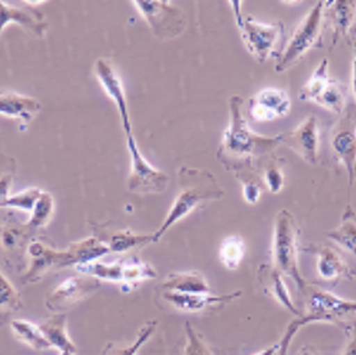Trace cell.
Instances as JSON below:
<instances>
[{
	"label": "cell",
	"instance_id": "cell-1",
	"mask_svg": "<svg viewBox=\"0 0 356 355\" xmlns=\"http://www.w3.org/2000/svg\"><path fill=\"white\" fill-rule=\"evenodd\" d=\"M243 104L240 95L231 96L229 124L223 131L217 152L218 160L234 173L252 170L254 160L274 154L282 145V134L264 136L252 129L243 114Z\"/></svg>",
	"mask_w": 356,
	"mask_h": 355
},
{
	"label": "cell",
	"instance_id": "cell-2",
	"mask_svg": "<svg viewBox=\"0 0 356 355\" xmlns=\"http://www.w3.org/2000/svg\"><path fill=\"white\" fill-rule=\"evenodd\" d=\"M179 181L180 192L174 199L163 224L153 234V242H158L173 225L186 219L202 204L218 201L225 196V190L217 179L207 170L181 167Z\"/></svg>",
	"mask_w": 356,
	"mask_h": 355
},
{
	"label": "cell",
	"instance_id": "cell-3",
	"mask_svg": "<svg viewBox=\"0 0 356 355\" xmlns=\"http://www.w3.org/2000/svg\"><path fill=\"white\" fill-rule=\"evenodd\" d=\"M300 228L296 217L287 209L277 212L272 238L273 266L292 279L300 291L307 288L298 263Z\"/></svg>",
	"mask_w": 356,
	"mask_h": 355
},
{
	"label": "cell",
	"instance_id": "cell-4",
	"mask_svg": "<svg viewBox=\"0 0 356 355\" xmlns=\"http://www.w3.org/2000/svg\"><path fill=\"white\" fill-rule=\"evenodd\" d=\"M325 3L326 1L316 2L293 31L289 41L277 57L275 71L277 74L289 71L312 49L319 45L325 25Z\"/></svg>",
	"mask_w": 356,
	"mask_h": 355
},
{
	"label": "cell",
	"instance_id": "cell-5",
	"mask_svg": "<svg viewBox=\"0 0 356 355\" xmlns=\"http://www.w3.org/2000/svg\"><path fill=\"white\" fill-rule=\"evenodd\" d=\"M232 6L236 27L247 51L254 60L264 63L274 54L275 48L284 35L285 26L282 22L266 23L243 15L240 1L229 2Z\"/></svg>",
	"mask_w": 356,
	"mask_h": 355
},
{
	"label": "cell",
	"instance_id": "cell-6",
	"mask_svg": "<svg viewBox=\"0 0 356 355\" xmlns=\"http://www.w3.org/2000/svg\"><path fill=\"white\" fill-rule=\"evenodd\" d=\"M300 99L316 104L337 115H342L347 108V94L341 83L332 79L329 74V61L322 59L310 79L301 87Z\"/></svg>",
	"mask_w": 356,
	"mask_h": 355
},
{
	"label": "cell",
	"instance_id": "cell-7",
	"mask_svg": "<svg viewBox=\"0 0 356 355\" xmlns=\"http://www.w3.org/2000/svg\"><path fill=\"white\" fill-rule=\"evenodd\" d=\"M158 40L168 41L183 35L187 22L180 8L171 1H134Z\"/></svg>",
	"mask_w": 356,
	"mask_h": 355
},
{
	"label": "cell",
	"instance_id": "cell-8",
	"mask_svg": "<svg viewBox=\"0 0 356 355\" xmlns=\"http://www.w3.org/2000/svg\"><path fill=\"white\" fill-rule=\"evenodd\" d=\"M126 136L127 149L131 156V170L127 179V189L140 195L165 192L168 188L170 177L163 171L153 167L143 156L134 134H127Z\"/></svg>",
	"mask_w": 356,
	"mask_h": 355
},
{
	"label": "cell",
	"instance_id": "cell-9",
	"mask_svg": "<svg viewBox=\"0 0 356 355\" xmlns=\"http://www.w3.org/2000/svg\"><path fill=\"white\" fill-rule=\"evenodd\" d=\"M306 309L312 323H339L356 315V300L343 299L318 288H306Z\"/></svg>",
	"mask_w": 356,
	"mask_h": 355
},
{
	"label": "cell",
	"instance_id": "cell-10",
	"mask_svg": "<svg viewBox=\"0 0 356 355\" xmlns=\"http://www.w3.org/2000/svg\"><path fill=\"white\" fill-rule=\"evenodd\" d=\"M331 147L335 158L344 167L350 188L356 179V108H346L331 133Z\"/></svg>",
	"mask_w": 356,
	"mask_h": 355
},
{
	"label": "cell",
	"instance_id": "cell-11",
	"mask_svg": "<svg viewBox=\"0 0 356 355\" xmlns=\"http://www.w3.org/2000/svg\"><path fill=\"white\" fill-rule=\"evenodd\" d=\"M77 270L95 277L99 281L134 283L154 279L157 274L152 267L141 261H116L110 263H92L76 266Z\"/></svg>",
	"mask_w": 356,
	"mask_h": 355
},
{
	"label": "cell",
	"instance_id": "cell-12",
	"mask_svg": "<svg viewBox=\"0 0 356 355\" xmlns=\"http://www.w3.org/2000/svg\"><path fill=\"white\" fill-rule=\"evenodd\" d=\"M282 134V145L310 165L318 164L321 153V131L316 115L303 119L292 131Z\"/></svg>",
	"mask_w": 356,
	"mask_h": 355
},
{
	"label": "cell",
	"instance_id": "cell-13",
	"mask_svg": "<svg viewBox=\"0 0 356 355\" xmlns=\"http://www.w3.org/2000/svg\"><path fill=\"white\" fill-rule=\"evenodd\" d=\"M292 101L285 90L275 87L264 88L249 100L248 114L258 123H266L284 118L290 113Z\"/></svg>",
	"mask_w": 356,
	"mask_h": 355
},
{
	"label": "cell",
	"instance_id": "cell-14",
	"mask_svg": "<svg viewBox=\"0 0 356 355\" xmlns=\"http://www.w3.org/2000/svg\"><path fill=\"white\" fill-rule=\"evenodd\" d=\"M96 77L102 85L106 94L115 104V107L120 114L122 124L126 135L132 133L131 116H129V103L121 77L110 60L99 59L95 66Z\"/></svg>",
	"mask_w": 356,
	"mask_h": 355
},
{
	"label": "cell",
	"instance_id": "cell-15",
	"mask_svg": "<svg viewBox=\"0 0 356 355\" xmlns=\"http://www.w3.org/2000/svg\"><path fill=\"white\" fill-rule=\"evenodd\" d=\"M243 295L241 291H236L226 295L209 294H186L165 291L163 299L176 309L183 312L197 313L209 309V308L220 307V306L229 304L234 300L238 299Z\"/></svg>",
	"mask_w": 356,
	"mask_h": 355
},
{
	"label": "cell",
	"instance_id": "cell-16",
	"mask_svg": "<svg viewBox=\"0 0 356 355\" xmlns=\"http://www.w3.org/2000/svg\"><path fill=\"white\" fill-rule=\"evenodd\" d=\"M356 18V1L339 0L326 1L325 3V20H328L332 28V50L339 41L348 35Z\"/></svg>",
	"mask_w": 356,
	"mask_h": 355
},
{
	"label": "cell",
	"instance_id": "cell-17",
	"mask_svg": "<svg viewBox=\"0 0 356 355\" xmlns=\"http://www.w3.org/2000/svg\"><path fill=\"white\" fill-rule=\"evenodd\" d=\"M29 251L32 258L31 268L25 276L26 281L29 282L36 281L51 267L72 265V264L75 265L71 250L67 252H56V250H51L41 243L36 242L31 246Z\"/></svg>",
	"mask_w": 356,
	"mask_h": 355
},
{
	"label": "cell",
	"instance_id": "cell-18",
	"mask_svg": "<svg viewBox=\"0 0 356 355\" xmlns=\"http://www.w3.org/2000/svg\"><path fill=\"white\" fill-rule=\"evenodd\" d=\"M1 5V32L5 26L15 23L22 26L29 32L38 36H43L48 28L45 15L38 10L30 8L13 6L4 1H0Z\"/></svg>",
	"mask_w": 356,
	"mask_h": 355
},
{
	"label": "cell",
	"instance_id": "cell-19",
	"mask_svg": "<svg viewBox=\"0 0 356 355\" xmlns=\"http://www.w3.org/2000/svg\"><path fill=\"white\" fill-rule=\"evenodd\" d=\"M41 108L42 106L38 100L19 93L7 92L0 96L1 115L19 120L23 124L31 123Z\"/></svg>",
	"mask_w": 356,
	"mask_h": 355
},
{
	"label": "cell",
	"instance_id": "cell-20",
	"mask_svg": "<svg viewBox=\"0 0 356 355\" xmlns=\"http://www.w3.org/2000/svg\"><path fill=\"white\" fill-rule=\"evenodd\" d=\"M316 256V272L323 281H340L349 274L350 269L341 256L328 245H318L314 249Z\"/></svg>",
	"mask_w": 356,
	"mask_h": 355
},
{
	"label": "cell",
	"instance_id": "cell-21",
	"mask_svg": "<svg viewBox=\"0 0 356 355\" xmlns=\"http://www.w3.org/2000/svg\"><path fill=\"white\" fill-rule=\"evenodd\" d=\"M327 238L345 253L356 258V217L352 207L348 206L341 222L327 233Z\"/></svg>",
	"mask_w": 356,
	"mask_h": 355
},
{
	"label": "cell",
	"instance_id": "cell-22",
	"mask_svg": "<svg viewBox=\"0 0 356 355\" xmlns=\"http://www.w3.org/2000/svg\"><path fill=\"white\" fill-rule=\"evenodd\" d=\"M283 276H284L274 266L272 268H267V271L264 273V286L269 294L274 297L275 302L279 303L282 307L287 310L288 312L293 313V315L300 317L303 315L293 302L292 295H291Z\"/></svg>",
	"mask_w": 356,
	"mask_h": 355
},
{
	"label": "cell",
	"instance_id": "cell-23",
	"mask_svg": "<svg viewBox=\"0 0 356 355\" xmlns=\"http://www.w3.org/2000/svg\"><path fill=\"white\" fill-rule=\"evenodd\" d=\"M165 291L186 292V294H209V282L197 273L170 274L163 283Z\"/></svg>",
	"mask_w": 356,
	"mask_h": 355
},
{
	"label": "cell",
	"instance_id": "cell-24",
	"mask_svg": "<svg viewBox=\"0 0 356 355\" xmlns=\"http://www.w3.org/2000/svg\"><path fill=\"white\" fill-rule=\"evenodd\" d=\"M88 283L86 281L71 277L63 281V283L56 288L49 297L47 305L51 310H60L63 306L72 304L76 302L77 299L81 297L82 294L88 290Z\"/></svg>",
	"mask_w": 356,
	"mask_h": 355
},
{
	"label": "cell",
	"instance_id": "cell-25",
	"mask_svg": "<svg viewBox=\"0 0 356 355\" xmlns=\"http://www.w3.org/2000/svg\"><path fill=\"white\" fill-rule=\"evenodd\" d=\"M11 329L15 338L23 344L36 351H46L54 349L40 326L27 320H15Z\"/></svg>",
	"mask_w": 356,
	"mask_h": 355
},
{
	"label": "cell",
	"instance_id": "cell-26",
	"mask_svg": "<svg viewBox=\"0 0 356 355\" xmlns=\"http://www.w3.org/2000/svg\"><path fill=\"white\" fill-rule=\"evenodd\" d=\"M40 327L54 349L60 352H76L74 342L67 334L66 317L64 315H56Z\"/></svg>",
	"mask_w": 356,
	"mask_h": 355
},
{
	"label": "cell",
	"instance_id": "cell-27",
	"mask_svg": "<svg viewBox=\"0 0 356 355\" xmlns=\"http://www.w3.org/2000/svg\"><path fill=\"white\" fill-rule=\"evenodd\" d=\"M245 242L241 236H228L220 243L219 249L220 263L227 270L235 271L238 269L245 258Z\"/></svg>",
	"mask_w": 356,
	"mask_h": 355
},
{
	"label": "cell",
	"instance_id": "cell-28",
	"mask_svg": "<svg viewBox=\"0 0 356 355\" xmlns=\"http://www.w3.org/2000/svg\"><path fill=\"white\" fill-rule=\"evenodd\" d=\"M42 193L43 190L39 188L26 189L24 191L15 194V196L7 197L6 199L1 201V206L2 207H12V208L19 209L32 214Z\"/></svg>",
	"mask_w": 356,
	"mask_h": 355
},
{
	"label": "cell",
	"instance_id": "cell-29",
	"mask_svg": "<svg viewBox=\"0 0 356 355\" xmlns=\"http://www.w3.org/2000/svg\"><path fill=\"white\" fill-rule=\"evenodd\" d=\"M251 170L236 171L235 174L243 185V197L247 204L254 206L261 201L262 186L261 181L252 174Z\"/></svg>",
	"mask_w": 356,
	"mask_h": 355
},
{
	"label": "cell",
	"instance_id": "cell-30",
	"mask_svg": "<svg viewBox=\"0 0 356 355\" xmlns=\"http://www.w3.org/2000/svg\"><path fill=\"white\" fill-rule=\"evenodd\" d=\"M264 181L270 193L280 194L284 188V172L280 167L279 159H277L274 154L271 155L265 167Z\"/></svg>",
	"mask_w": 356,
	"mask_h": 355
},
{
	"label": "cell",
	"instance_id": "cell-31",
	"mask_svg": "<svg viewBox=\"0 0 356 355\" xmlns=\"http://www.w3.org/2000/svg\"><path fill=\"white\" fill-rule=\"evenodd\" d=\"M54 209V198L48 192L43 191L38 204L29 220L28 226L32 228L43 227L53 217Z\"/></svg>",
	"mask_w": 356,
	"mask_h": 355
},
{
	"label": "cell",
	"instance_id": "cell-32",
	"mask_svg": "<svg viewBox=\"0 0 356 355\" xmlns=\"http://www.w3.org/2000/svg\"><path fill=\"white\" fill-rule=\"evenodd\" d=\"M152 240L153 242V236L134 235L129 232L118 233L111 238L108 247L114 252H124L135 246L141 245Z\"/></svg>",
	"mask_w": 356,
	"mask_h": 355
},
{
	"label": "cell",
	"instance_id": "cell-33",
	"mask_svg": "<svg viewBox=\"0 0 356 355\" xmlns=\"http://www.w3.org/2000/svg\"><path fill=\"white\" fill-rule=\"evenodd\" d=\"M310 324L313 323H312L310 318L305 315L300 316V317H296V320L288 324L284 333H283L282 338L279 342V351H277V355L289 354L291 344H292L296 334L298 333V331H300L304 326L310 325Z\"/></svg>",
	"mask_w": 356,
	"mask_h": 355
},
{
	"label": "cell",
	"instance_id": "cell-34",
	"mask_svg": "<svg viewBox=\"0 0 356 355\" xmlns=\"http://www.w3.org/2000/svg\"><path fill=\"white\" fill-rule=\"evenodd\" d=\"M186 336L184 355H212L204 339L197 333L191 324L186 323Z\"/></svg>",
	"mask_w": 356,
	"mask_h": 355
},
{
	"label": "cell",
	"instance_id": "cell-35",
	"mask_svg": "<svg viewBox=\"0 0 356 355\" xmlns=\"http://www.w3.org/2000/svg\"><path fill=\"white\" fill-rule=\"evenodd\" d=\"M155 328L156 325L154 323L147 324L140 331L139 334H138L137 340H135L131 346H127L126 348L117 349L111 355H136L140 349L147 343L148 339L154 333Z\"/></svg>",
	"mask_w": 356,
	"mask_h": 355
},
{
	"label": "cell",
	"instance_id": "cell-36",
	"mask_svg": "<svg viewBox=\"0 0 356 355\" xmlns=\"http://www.w3.org/2000/svg\"><path fill=\"white\" fill-rule=\"evenodd\" d=\"M19 305V299L17 291L10 283L7 279H5L3 274H1V308L6 310H15Z\"/></svg>",
	"mask_w": 356,
	"mask_h": 355
},
{
	"label": "cell",
	"instance_id": "cell-37",
	"mask_svg": "<svg viewBox=\"0 0 356 355\" xmlns=\"http://www.w3.org/2000/svg\"><path fill=\"white\" fill-rule=\"evenodd\" d=\"M342 355H356V324L349 342L346 345Z\"/></svg>",
	"mask_w": 356,
	"mask_h": 355
},
{
	"label": "cell",
	"instance_id": "cell-38",
	"mask_svg": "<svg viewBox=\"0 0 356 355\" xmlns=\"http://www.w3.org/2000/svg\"><path fill=\"white\" fill-rule=\"evenodd\" d=\"M350 85H352V92L353 97L356 100V41L353 45V56L352 65V79H350Z\"/></svg>",
	"mask_w": 356,
	"mask_h": 355
},
{
	"label": "cell",
	"instance_id": "cell-39",
	"mask_svg": "<svg viewBox=\"0 0 356 355\" xmlns=\"http://www.w3.org/2000/svg\"><path fill=\"white\" fill-rule=\"evenodd\" d=\"M277 351H279V343L272 345L268 348L264 349L262 351L257 352L253 355H277Z\"/></svg>",
	"mask_w": 356,
	"mask_h": 355
},
{
	"label": "cell",
	"instance_id": "cell-40",
	"mask_svg": "<svg viewBox=\"0 0 356 355\" xmlns=\"http://www.w3.org/2000/svg\"><path fill=\"white\" fill-rule=\"evenodd\" d=\"M300 355H316V352H314V349L310 348V347H303V348L300 349Z\"/></svg>",
	"mask_w": 356,
	"mask_h": 355
},
{
	"label": "cell",
	"instance_id": "cell-41",
	"mask_svg": "<svg viewBox=\"0 0 356 355\" xmlns=\"http://www.w3.org/2000/svg\"><path fill=\"white\" fill-rule=\"evenodd\" d=\"M60 355H76V352H63Z\"/></svg>",
	"mask_w": 356,
	"mask_h": 355
}]
</instances>
